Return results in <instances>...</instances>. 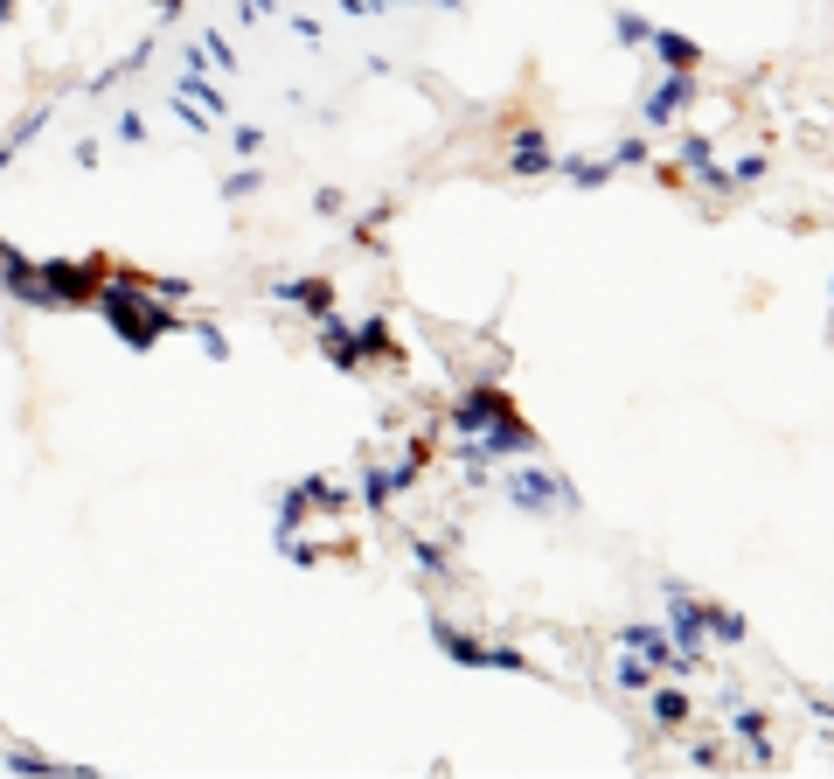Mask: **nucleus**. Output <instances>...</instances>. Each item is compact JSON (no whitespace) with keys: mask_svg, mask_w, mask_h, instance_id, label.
Masks as SVG:
<instances>
[{"mask_svg":"<svg viewBox=\"0 0 834 779\" xmlns=\"http://www.w3.org/2000/svg\"><path fill=\"white\" fill-rule=\"evenodd\" d=\"M640 160H647V140H626V147L612 154V167H640Z\"/></svg>","mask_w":834,"mask_h":779,"instance_id":"15","label":"nucleus"},{"mask_svg":"<svg viewBox=\"0 0 834 779\" xmlns=\"http://www.w3.org/2000/svg\"><path fill=\"white\" fill-rule=\"evenodd\" d=\"M480 446H487V453H508V460H522V453H536V432H529L515 411H501V418L480 432Z\"/></svg>","mask_w":834,"mask_h":779,"instance_id":"6","label":"nucleus"},{"mask_svg":"<svg viewBox=\"0 0 834 779\" xmlns=\"http://www.w3.org/2000/svg\"><path fill=\"white\" fill-rule=\"evenodd\" d=\"M619 35H626V42H654V21H640V14H619Z\"/></svg>","mask_w":834,"mask_h":779,"instance_id":"13","label":"nucleus"},{"mask_svg":"<svg viewBox=\"0 0 834 779\" xmlns=\"http://www.w3.org/2000/svg\"><path fill=\"white\" fill-rule=\"evenodd\" d=\"M668 626H675V647H682L689 661H702V654H709V640H702V633H709V620H702V599H689L682 585H668Z\"/></svg>","mask_w":834,"mask_h":779,"instance_id":"2","label":"nucleus"},{"mask_svg":"<svg viewBox=\"0 0 834 779\" xmlns=\"http://www.w3.org/2000/svg\"><path fill=\"white\" fill-rule=\"evenodd\" d=\"M654 724L682 731V724H689V696H682V689H654Z\"/></svg>","mask_w":834,"mask_h":779,"instance_id":"9","label":"nucleus"},{"mask_svg":"<svg viewBox=\"0 0 834 779\" xmlns=\"http://www.w3.org/2000/svg\"><path fill=\"white\" fill-rule=\"evenodd\" d=\"M626 654H647V661H661L668 675H689V668H695V661L675 647V640H668V633H661V626H626Z\"/></svg>","mask_w":834,"mask_h":779,"instance_id":"4","label":"nucleus"},{"mask_svg":"<svg viewBox=\"0 0 834 779\" xmlns=\"http://www.w3.org/2000/svg\"><path fill=\"white\" fill-rule=\"evenodd\" d=\"M563 174H570L577 188H605V181H612L619 167H612V160H563Z\"/></svg>","mask_w":834,"mask_h":779,"instance_id":"11","label":"nucleus"},{"mask_svg":"<svg viewBox=\"0 0 834 779\" xmlns=\"http://www.w3.org/2000/svg\"><path fill=\"white\" fill-rule=\"evenodd\" d=\"M501 411H508V397H501L494 383H473V390L459 397V411H452V418H459V432H473V439H480V432H487Z\"/></svg>","mask_w":834,"mask_h":779,"instance_id":"5","label":"nucleus"},{"mask_svg":"<svg viewBox=\"0 0 834 779\" xmlns=\"http://www.w3.org/2000/svg\"><path fill=\"white\" fill-rule=\"evenodd\" d=\"M702 620H709V633H716V640H744V633H751V626H744V613H730V606H709V599H702Z\"/></svg>","mask_w":834,"mask_h":779,"instance_id":"10","label":"nucleus"},{"mask_svg":"<svg viewBox=\"0 0 834 779\" xmlns=\"http://www.w3.org/2000/svg\"><path fill=\"white\" fill-rule=\"evenodd\" d=\"M689 91H695V70H668V77L647 91V126H675L682 105H689Z\"/></svg>","mask_w":834,"mask_h":779,"instance_id":"3","label":"nucleus"},{"mask_svg":"<svg viewBox=\"0 0 834 779\" xmlns=\"http://www.w3.org/2000/svg\"><path fill=\"white\" fill-rule=\"evenodd\" d=\"M619 689H640V696H647V689H654V675H647V661H640V668H633V661H619Z\"/></svg>","mask_w":834,"mask_h":779,"instance_id":"12","label":"nucleus"},{"mask_svg":"<svg viewBox=\"0 0 834 779\" xmlns=\"http://www.w3.org/2000/svg\"><path fill=\"white\" fill-rule=\"evenodd\" d=\"M758 174H765V160H758V154H744V160H737V167H730V181H737V188H751Z\"/></svg>","mask_w":834,"mask_h":779,"instance_id":"14","label":"nucleus"},{"mask_svg":"<svg viewBox=\"0 0 834 779\" xmlns=\"http://www.w3.org/2000/svg\"><path fill=\"white\" fill-rule=\"evenodd\" d=\"M654 49H661V63H668V70H695V56H702L689 35H661V28H654Z\"/></svg>","mask_w":834,"mask_h":779,"instance_id":"8","label":"nucleus"},{"mask_svg":"<svg viewBox=\"0 0 834 779\" xmlns=\"http://www.w3.org/2000/svg\"><path fill=\"white\" fill-rule=\"evenodd\" d=\"M508 501L529 508V515H550V508H570V480L563 473H543V467H508Z\"/></svg>","mask_w":834,"mask_h":779,"instance_id":"1","label":"nucleus"},{"mask_svg":"<svg viewBox=\"0 0 834 779\" xmlns=\"http://www.w3.org/2000/svg\"><path fill=\"white\" fill-rule=\"evenodd\" d=\"M508 167H515V174H550V167H556L550 140H543V133H536V126H529V133H522V140H515V154H508Z\"/></svg>","mask_w":834,"mask_h":779,"instance_id":"7","label":"nucleus"}]
</instances>
